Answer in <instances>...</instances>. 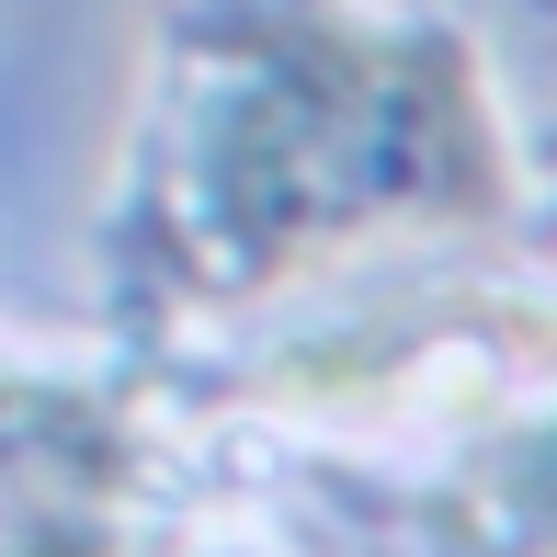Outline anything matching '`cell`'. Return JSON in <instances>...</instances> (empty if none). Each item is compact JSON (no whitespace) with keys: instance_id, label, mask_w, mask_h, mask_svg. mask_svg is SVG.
<instances>
[{"instance_id":"obj_1","label":"cell","mask_w":557,"mask_h":557,"mask_svg":"<svg viewBox=\"0 0 557 557\" xmlns=\"http://www.w3.org/2000/svg\"><path fill=\"white\" fill-rule=\"evenodd\" d=\"M512 216V137L478 46L352 0H194L171 160L148 194L160 273L262 296L398 227Z\"/></svg>"},{"instance_id":"obj_2","label":"cell","mask_w":557,"mask_h":557,"mask_svg":"<svg viewBox=\"0 0 557 557\" xmlns=\"http://www.w3.org/2000/svg\"><path fill=\"white\" fill-rule=\"evenodd\" d=\"M433 557H557V410L478 433L421 500Z\"/></svg>"},{"instance_id":"obj_3","label":"cell","mask_w":557,"mask_h":557,"mask_svg":"<svg viewBox=\"0 0 557 557\" xmlns=\"http://www.w3.org/2000/svg\"><path fill=\"white\" fill-rule=\"evenodd\" d=\"M0 557H160L114 500H35V512L0 535Z\"/></svg>"}]
</instances>
